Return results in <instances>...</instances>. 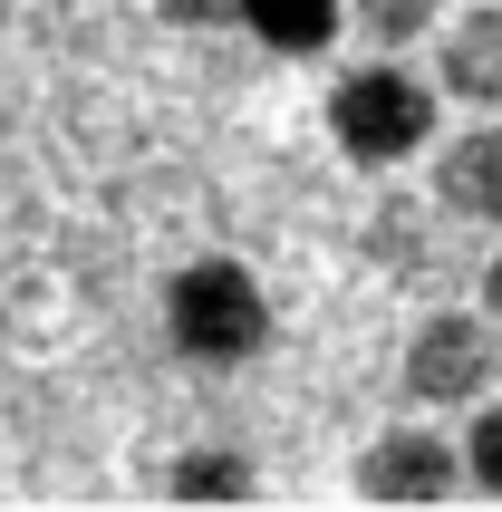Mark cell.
<instances>
[{
    "label": "cell",
    "mask_w": 502,
    "mask_h": 512,
    "mask_svg": "<svg viewBox=\"0 0 502 512\" xmlns=\"http://www.w3.org/2000/svg\"><path fill=\"white\" fill-rule=\"evenodd\" d=\"M474 300H483V319H493V329H502V252L483 261V281H474Z\"/></svg>",
    "instance_id": "12"
},
{
    "label": "cell",
    "mask_w": 502,
    "mask_h": 512,
    "mask_svg": "<svg viewBox=\"0 0 502 512\" xmlns=\"http://www.w3.org/2000/svg\"><path fill=\"white\" fill-rule=\"evenodd\" d=\"M348 29L377 58H406L416 39H445V0H348Z\"/></svg>",
    "instance_id": "9"
},
{
    "label": "cell",
    "mask_w": 502,
    "mask_h": 512,
    "mask_svg": "<svg viewBox=\"0 0 502 512\" xmlns=\"http://www.w3.org/2000/svg\"><path fill=\"white\" fill-rule=\"evenodd\" d=\"M165 493H174L184 512H223V503H251V493H261V474H251L242 445H194V455L165 474Z\"/></svg>",
    "instance_id": "8"
},
{
    "label": "cell",
    "mask_w": 502,
    "mask_h": 512,
    "mask_svg": "<svg viewBox=\"0 0 502 512\" xmlns=\"http://www.w3.org/2000/svg\"><path fill=\"white\" fill-rule=\"evenodd\" d=\"M435 213L464 232H502V126L474 116L464 136L435 145Z\"/></svg>",
    "instance_id": "5"
},
{
    "label": "cell",
    "mask_w": 502,
    "mask_h": 512,
    "mask_svg": "<svg viewBox=\"0 0 502 512\" xmlns=\"http://www.w3.org/2000/svg\"><path fill=\"white\" fill-rule=\"evenodd\" d=\"M242 29L280 58H319L348 29V0H242Z\"/></svg>",
    "instance_id": "7"
},
{
    "label": "cell",
    "mask_w": 502,
    "mask_h": 512,
    "mask_svg": "<svg viewBox=\"0 0 502 512\" xmlns=\"http://www.w3.org/2000/svg\"><path fill=\"white\" fill-rule=\"evenodd\" d=\"M464 484H474V493H493V503H502V397L464 416Z\"/></svg>",
    "instance_id": "10"
},
{
    "label": "cell",
    "mask_w": 502,
    "mask_h": 512,
    "mask_svg": "<svg viewBox=\"0 0 502 512\" xmlns=\"http://www.w3.org/2000/svg\"><path fill=\"white\" fill-rule=\"evenodd\" d=\"M358 493L387 503V512H435V503H454V493H474L464 484V435H445L435 416L377 426L367 455H358Z\"/></svg>",
    "instance_id": "4"
},
{
    "label": "cell",
    "mask_w": 502,
    "mask_h": 512,
    "mask_svg": "<svg viewBox=\"0 0 502 512\" xmlns=\"http://www.w3.org/2000/svg\"><path fill=\"white\" fill-rule=\"evenodd\" d=\"M396 387L425 416H474L502 397V329L483 310H435L406 329V358H396Z\"/></svg>",
    "instance_id": "3"
},
{
    "label": "cell",
    "mask_w": 502,
    "mask_h": 512,
    "mask_svg": "<svg viewBox=\"0 0 502 512\" xmlns=\"http://www.w3.org/2000/svg\"><path fill=\"white\" fill-rule=\"evenodd\" d=\"M329 145L348 155L358 174H396L445 145V87L396 68V58H367L329 87Z\"/></svg>",
    "instance_id": "1"
},
{
    "label": "cell",
    "mask_w": 502,
    "mask_h": 512,
    "mask_svg": "<svg viewBox=\"0 0 502 512\" xmlns=\"http://www.w3.org/2000/svg\"><path fill=\"white\" fill-rule=\"evenodd\" d=\"M174 29H242V0H155Z\"/></svg>",
    "instance_id": "11"
},
{
    "label": "cell",
    "mask_w": 502,
    "mask_h": 512,
    "mask_svg": "<svg viewBox=\"0 0 502 512\" xmlns=\"http://www.w3.org/2000/svg\"><path fill=\"white\" fill-rule=\"evenodd\" d=\"M165 339L194 368H251L271 348V290H261V271L232 261V252L184 261L165 281Z\"/></svg>",
    "instance_id": "2"
},
{
    "label": "cell",
    "mask_w": 502,
    "mask_h": 512,
    "mask_svg": "<svg viewBox=\"0 0 502 512\" xmlns=\"http://www.w3.org/2000/svg\"><path fill=\"white\" fill-rule=\"evenodd\" d=\"M435 87H445L454 107H474V116L502 107V0H474V10L445 20V39H435Z\"/></svg>",
    "instance_id": "6"
}]
</instances>
